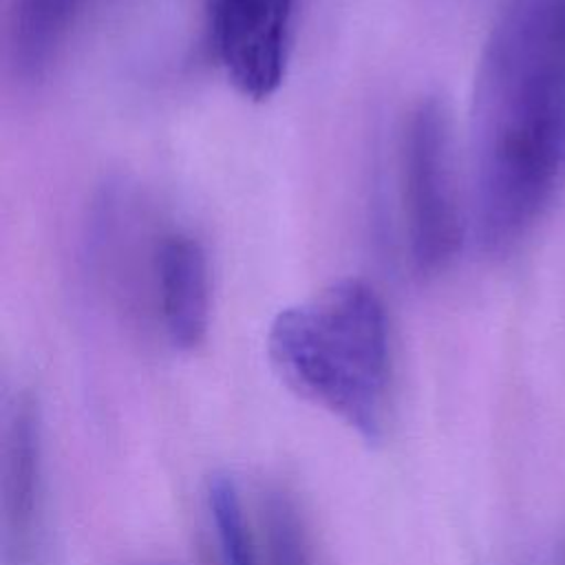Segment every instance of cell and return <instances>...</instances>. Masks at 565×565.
<instances>
[{"label":"cell","instance_id":"7","mask_svg":"<svg viewBox=\"0 0 565 565\" xmlns=\"http://www.w3.org/2000/svg\"><path fill=\"white\" fill-rule=\"evenodd\" d=\"M86 0H13L9 20L11 62L20 77L42 79L79 22Z\"/></svg>","mask_w":565,"mask_h":565},{"label":"cell","instance_id":"10","mask_svg":"<svg viewBox=\"0 0 565 565\" xmlns=\"http://www.w3.org/2000/svg\"><path fill=\"white\" fill-rule=\"evenodd\" d=\"M558 565H565V552H563V556H561V561H558Z\"/></svg>","mask_w":565,"mask_h":565},{"label":"cell","instance_id":"2","mask_svg":"<svg viewBox=\"0 0 565 565\" xmlns=\"http://www.w3.org/2000/svg\"><path fill=\"white\" fill-rule=\"evenodd\" d=\"M267 355L296 395L366 441L382 437L391 340L384 302L369 282L344 278L282 309L269 324Z\"/></svg>","mask_w":565,"mask_h":565},{"label":"cell","instance_id":"1","mask_svg":"<svg viewBox=\"0 0 565 565\" xmlns=\"http://www.w3.org/2000/svg\"><path fill=\"white\" fill-rule=\"evenodd\" d=\"M472 218L508 254L565 188V0H510L472 93Z\"/></svg>","mask_w":565,"mask_h":565},{"label":"cell","instance_id":"5","mask_svg":"<svg viewBox=\"0 0 565 565\" xmlns=\"http://www.w3.org/2000/svg\"><path fill=\"white\" fill-rule=\"evenodd\" d=\"M148 287L157 320L174 349L199 347L210 327L212 278L203 243L179 227L152 238Z\"/></svg>","mask_w":565,"mask_h":565},{"label":"cell","instance_id":"3","mask_svg":"<svg viewBox=\"0 0 565 565\" xmlns=\"http://www.w3.org/2000/svg\"><path fill=\"white\" fill-rule=\"evenodd\" d=\"M397 172L411 265L419 276H435L452 263L463 241L452 128L437 97H424L408 110L399 132Z\"/></svg>","mask_w":565,"mask_h":565},{"label":"cell","instance_id":"6","mask_svg":"<svg viewBox=\"0 0 565 565\" xmlns=\"http://www.w3.org/2000/svg\"><path fill=\"white\" fill-rule=\"evenodd\" d=\"M42 510V439L31 397H18L4 435L2 541L7 565H29Z\"/></svg>","mask_w":565,"mask_h":565},{"label":"cell","instance_id":"9","mask_svg":"<svg viewBox=\"0 0 565 565\" xmlns=\"http://www.w3.org/2000/svg\"><path fill=\"white\" fill-rule=\"evenodd\" d=\"M252 508L258 534V565H311L302 516L282 488H258Z\"/></svg>","mask_w":565,"mask_h":565},{"label":"cell","instance_id":"4","mask_svg":"<svg viewBox=\"0 0 565 565\" xmlns=\"http://www.w3.org/2000/svg\"><path fill=\"white\" fill-rule=\"evenodd\" d=\"M300 0H207V44L247 99L271 97L285 79Z\"/></svg>","mask_w":565,"mask_h":565},{"label":"cell","instance_id":"8","mask_svg":"<svg viewBox=\"0 0 565 565\" xmlns=\"http://www.w3.org/2000/svg\"><path fill=\"white\" fill-rule=\"evenodd\" d=\"M205 512L218 565H258L254 508L234 475L214 472L207 479Z\"/></svg>","mask_w":565,"mask_h":565}]
</instances>
